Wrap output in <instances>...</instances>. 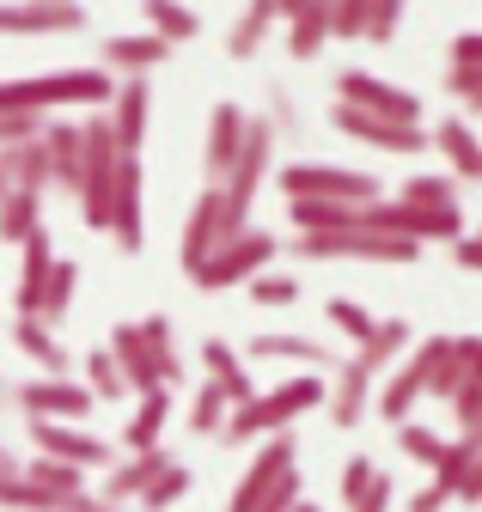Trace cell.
<instances>
[{
    "instance_id": "obj_18",
    "label": "cell",
    "mask_w": 482,
    "mask_h": 512,
    "mask_svg": "<svg viewBox=\"0 0 482 512\" xmlns=\"http://www.w3.org/2000/svg\"><path fill=\"white\" fill-rule=\"evenodd\" d=\"M373 384H379V378H373L367 366H360L354 354H348V360L336 366V384H330V397H324V409H330V421H336L342 433H354L360 421L373 415Z\"/></svg>"
},
{
    "instance_id": "obj_50",
    "label": "cell",
    "mask_w": 482,
    "mask_h": 512,
    "mask_svg": "<svg viewBox=\"0 0 482 512\" xmlns=\"http://www.w3.org/2000/svg\"><path fill=\"white\" fill-rule=\"evenodd\" d=\"M373 476H379V464H373V458H348V464H342V476H336L342 506H348L354 494H367V482H373Z\"/></svg>"
},
{
    "instance_id": "obj_53",
    "label": "cell",
    "mask_w": 482,
    "mask_h": 512,
    "mask_svg": "<svg viewBox=\"0 0 482 512\" xmlns=\"http://www.w3.org/2000/svg\"><path fill=\"white\" fill-rule=\"evenodd\" d=\"M446 506H452V488L434 482V476H428V488H415V494H409V512H446Z\"/></svg>"
},
{
    "instance_id": "obj_51",
    "label": "cell",
    "mask_w": 482,
    "mask_h": 512,
    "mask_svg": "<svg viewBox=\"0 0 482 512\" xmlns=\"http://www.w3.org/2000/svg\"><path fill=\"white\" fill-rule=\"evenodd\" d=\"M391 494H397V482H391V476L379 470V476L367 482V494H354V500H348L342 512H391Z\"/></svg>"
},
{
    "instance_id": "obj_38",
    "label": "cell",
    "mask_w": 482,
    "mask_h": 512,
    "mask_svg": "<svg viewBox=\"0 0 482 512\" xmlns=\"http://www.w3.org/2000/svg\"><path fill=\"white\" fill-rule=\"evenodd\" d=\"M190 488H196V476H190V464H184V458H177L153 488H141V500H135V506H141V512H171L177 500H190Z\"/></svg>"
},
{
    "instance_id": "obj_21",
    "label": "cell",
    "mask_w": 482,
    "mask_h": 512,
    "mask_svg": "<svg viewBox=\"0 0 482 512\" xmlns=\"http://www.w3.org/2000/svg\"><path fill=\"white\" fill-rule=\"evenodd\" d=\"M110 354H116V366H123V384L135 397H147V391H159V366H153V354H147V342H141V324H110V342H104Z\"/></svg>"
},
{
    "instance_id": "obj_19",
    "label": "cell",
    "mask_w": 482,
    "mask_h": 512,
    "mask_svg": "<svg viewBox=\"0 0 482 512\" xmlns=\"http://www.w3.org/2000/svg\"><path fill=\"white\" fill-rule=\"evenodd\" d=\"M171 464H177V458L165 452V445L129 452L123 464H110V470H104V488H98V494H104V500H116V506H135V500H141V488H153Z\"/></svg>"
},
{
    "instance_id": "obj_23",
    "label": "cell",
    "mask_w": 482,
    "mask_h": 512,
    "mask_svg": "<svg viewBox=\"0 0 482 512\" xmlns=\"http://www.w3.org/2000/svg\"><path fill=\"white\" fill-rule=\"evenodd\" d=\"M25 244V269H19V293H13V305H19V317H37L43 311V281H49V263H55V238H49V226H37V232H25L19 238Z\"/></svg>"
},
{
    "instance_id": "obj_43",
    "label": "cell",
    "mask_w": 482,
    "mask_h": 512,
    "mask_svg": "<svg viewBox=\"0 0 482 512\" xmlns=\"http://www.w3.org/2000/svg\"><path fill=\"white\" fill-rule=\"evenodd\" d=\"M397 196L415 202V208H446V202H458V183L440 177V171H421V177H409V183L397 189Z\"/></svg>"
},
{
    "instance_id": "obj_10",
    "label": "cell",
    "mask_w": 482,
    "mask_h": 512,
    "mask_svg": "<svg viewBox=\"0 0 482 512\" xmlns=\"http://www.w3.org/2000/svg\"><path fill=\"white\" fill-rule=\"evenodd\" d=\"M330 122L342 128L348 141L360 147H379V153H428V128L421 122H391V116H373V110H360V104H330Z\"/></svg>"
},
{
    "instance_id": "obj_48",
    "label": "cell",
    "mask_w": 482,
    "mask_h": 512,
    "mask_svg": "<svg viewBox=\"0 0 482 512\" xmlns=\"http://www.w3.org/2000/svg\"><path fill=\"white\" fill-rule=\"evenodd\" d=\"M43 128H49L43 110H0V147H19V141L43 135Z\"/></svg>"
},
{
    "instance_id": "obj_61",
    "label": "cell",
    "mask_w": 482,
    "mask_h": 512,
    "mask_svg": "<svg viewBox=\"0 0 482 512\" xmlns=\"http://www.w3.org/2000/svg\"><path fill=\"white\" fill-rule=\"evenodd\" d=\"M476 238H482V232H476Z\"/></svg>"
},
{
    "instance_id": "obj_13",
    "label": "cell",
    "mask_w": 482,
    "mask_h": 512,
    "mask_svg": "<svg viewBox=\"0 0 482 512\" xmlns=\"http://www.w3.org/2000/svg\"><path fill=\"white\" fill-rule=\"evenodd\" d=\"M0 512H141V506H116L92 488L74 494H43L25 470H0Z\"/></svg>"
},
{
    "instance_id": "obj_16",
    "label": "cell",
    "mask_w": 482,
    "mask_h": 512,
    "mask_svg": "<svg viewBox=\"0 0 482 512\" xmlns=\"http://www.w3.org/2000/svg\"><path fill=\"white\" fill-rule=\"evenodd\" d=\"M31 439H37V452L43 458H62V464H74V470H110L116 458H110V445L104 439H92V433H80L74 421H31Z\"/></svg>"
},
{
    "instance_id": "obj_28",
    "label": "cell",
    "mask_w": 482,
    "mask_h": 512,
    "mask_svg": "<svg viewBox=\"0 0 482 512\" xmlns=\"http://www.w3.org/2000/svg\"><path fill=\"white\" fill-rule=\"evenodd\" d=\"M330 43V0H299L287 13V55L293 61H312Z\"/></svg>"
},
{
    "instance_id": "obj_5",
    "label": "cell",
    "mask_w": 482,
    "mask_h": 512,
    "mask_svg": "<svg viewBox=\"0 0 482 512\" xmlns=\"http://www.w3.org/2000/svg\"><path fill=\"white\" fill-rule=\"evenodd\" d=\"M275 147H281L275 122H269V116H245V141H238V159H232L226 177H220V196H226V220H232V232H245L257 189H263L269 171H275Z\"/></svg>"
},
{
    "instance_id": "obj_35",
    "label": "cell",
    "mask_w": 482,
    "mask_h": 512,
    "mask_svg": "<svg viewBox=\"0 0 482 512\" xmlns=\"http://www.w3.org/2000/svg\"><path fill=\"white\" fill-rule=\"evenodd\" d=\"M141 342H147V354H153V366H159L165 384H184V354H177V336H171V317L165 311L141 317Z\"/></svg>"
},
{
    "instance_id": "obj_55",
    "label": "cell",
    "mask_w": 482,
    "mask_h": 512,
    "mask_svg": "<svg viewBox=\"0 0 482 512\" xmlns=\"http://www.w3.org/2000/svg\"><path fill=\"white\" fill-rule=\"evenodd\" d=\"M458 68H482V31H464V37H452V49H446Z\"/></svg>"
},
{
    "instance_id": "obj_31",
    "label": "cell",
    "mask_w": 482,
    "mask_h": 512,
    "mask_svg": "<svg viewBox=\"0 0 482 512\" xmlns=\"http://www.w3.org/2000/svg\"><path fill=\"white\" fill-rule=\"evenodd\" d=\"M43 226V189H25L13 183L7 196H0V244H19L25 232Z\"/></svg>"
},
{
    "instance_id": "obj_7",
    "label": "cell",
    "mask_w": 482,
    "mask_h": 512,
    "mask_svg": "<svg viewBox=\"0 0 482 512\" xmlns=\"http://www.w3.org/2000/svg\"><path fill=\"white\" fill-rule=\"evenodd\" d=\"M281 196H324V202H379L385 183L373 171H348V165H281L275 171Z\"/></svg>"
},
{
    "instance_id": "obj_34",
    "label": "cell",
    "mask_w": 482,
    "mask_h": 512,
    "mask_svg": "<svg viewBox=\"0 0 482 512\" xmlns=\"http://www.w3.org/2000/svg\"><path fill=\"white\" fill-rule=\"evenodd\" d=\"M13 342H19V354L37 360L43 372H68V348L55 342V330L43 324V317H19V324H13Z\"/></svg>"
},
{
    "instance_id": "obj_46",
    "label": "cell",
    "mask_w": 482,
    "mask_h": 512,
    "mask_svg": "<svg viewBox=\"0 0 482 512\" xmlns=\"http://www.w3.org/2000/svg\"><path fill=\"white\" fill-rule=\"evenodd\" d=\"M324 311H330V324L342 330V342H367V336H373V324H379V317H373L367 305H354V299H330Z\"/></svg>"
},
{
    "instance_id": "obj_2",
    "label": "cell",
    "mask_w": 482,
    "mask_h": 512,
    "mask_svg": "<svg viewBox=\"0 0 482 512\" xmlns=\"http://www.w3.org/2000/svg\"><path fill=\"white\" fill-rule=\"evenodd\" d=\"M116 171H123V147L110 135V116L80 122V177H74V202L86 232H110V202H116Z\"/></svg>"
},
{
    "instance_id": "obj_8",
    "label": "cell",
    "mask_w": 482,
    "mask_h": 512,
    "mask_svg": "<svg viewBox=\"0 0 482 512\" xmlns=\"http://www.w3.org/2000/svg\"><path fill=\"white\" fill-rule=\"evenodd\" d=\"M446 354V336H428V342H415V354L397 366V372H385L379 384H373V415H385L391 427L397 421H409L415 415V403L428 397V372H434V360Z\"/></svg>"
},
{
    "instance_id": "obj_47",
    "label": "cell",
    "mask_w": 482,
    "mask_h": 512,
    "mask_svg": "<svg viewBox=\"0 0 482 512\" xmlns=\"http://www.w3.org/2000/svg\"><path fill=\"white\" fill-rule=\"evenodd\" d=\"M446 98L464 104V116H482V68H446Z\"/></svg>"
},
{
    "instance_id": "obj_20",
    "label": "cell",
    "mask_w": 482,
    "mask_h": 512,
    "mask_svg": "<svg viewBox=\"0 0 482 512\" xmlns=\"http://www.w3.org/2000/svg\"><path fill=\"white\" fill-rule=\"evenodd\" d=\"M428 147H440V153H446L452 183H482V141H476L470 116H440V122L428 128Z\"/></svg>"
},
{
    "instance_id": "obj_42",
    "label": "cell",
    "mask_w": 482,
    "mask_h": 512,
    "mask_svg": "<svg viewBox=\"0 0 482 512\" xmlns=\"http://www.w3.org/2000/svg\"><path fill=\"white\" fill-rule=\"evenodd\" d=\"M397 445H403V458H415V464H428V470H434V464L446 458V445H452V439H440L434 427H421V421H397Z\"/></svg>"
},
{
    "instance_id": "obj_15",
    "label": "cell",
    "mask_w": 482,
    "mask_h": 512,
    "mask_svg": "<svg viewBox=\"0 0 482 512\" xmlns=\"http://www.w3.org/2000/svg\"><path fill=\"white\" fill-rule=\"evenodd\" d=\"M336 98L373 110V116H391V122H421V98L403 92V86H391V80H379V74H367V68L336 74Z\"/></svg>"
},
{
    "instance_id": "obj_22",
    "label": "cell",
    "mask_w": 482,
    "mask_h": 512,
    "mask_svg": "<svg viewBox=\"0 0 482 512\" xmlns=\"http://www.w3.org/2000/svg\"><path fill=\"white\" fill-rule=\"evenodd\" d=\"M165 55H171L165 37H153V31H129V37H104L98 68H110V74H153Z\"/></svg>"
},
{
    "instance_id": "obj_40",
    "label": "cell",
    "mask_w": 482,
    "mask_h": 512,
    "mask_svg": "<svg viewBox=\"0 0 482 512\" xmlns=\"http://www.w3.org/2000/svg\"><path fill=\"white\" fill-rule=\"evenodd\" d=\"M226 415H232V397L220 391V384L208 378L202 391H196V403H190V433H202V439H220V427H226Z\"/></svg>"
},
{
    "instance_id": "obj_12",
    "label": "cell",
    "mask_w": 482,
    "mask_h": 512,
    "mask_svg": "<svg viewBox=\"0 0 482 512\" xmlns=\"http://www.w3.org/2000/svg\"><path fill=\"white\" fill-rule=\"evenodd\" d=\"M110 238L123 256L147 250V171L141 153H123V171H116V202H110Z\"/></svg>"
},
{
    "instance_id": "obj_4",
    "label": "cell",
    "mask_w": 482,
    "mask_h": 512,
    "mask_svg": "<svg viewBox=\"0 0 482 512\" xmlns=\"http://www.w3.org/2000/svg\"><path fill=\"white\" fill-rule=\"evenodd\" d=\"M116 74L110 68H62V74H37V80H0V110H55V104H110Z\"/></svg>"
},
{
    "instance_id": "obj_24",
    "label": "cell",
    "mask_w": 482,
    "mask_h": 512,
    "mask_svg": "<svg viewBox=\"0 0 482 512\" xmlns=\"http://www.w3.org/2000/svg\"><path fill=\"white\" fill-rule=\"evenodd\" d=\"M196 354H202V372H208V378L220 384V391L232 397V409L257 397V384H251V372H245V354H238L232 342H220V336H208V342H202Z\"/></svg>"
},
{
    "instance_id": "obj_36",
    "label": "cell",
    "mask_w": 482,
    "mask_h": 512,
    "mask_svg": "<svg viewBox=\"0 0 482 512\" xmlns=\"http://www.w3.org/2000/svg\"><path fill=\"white\" fill-rule=\"evenodd\" d=\"M141 19H147V31H153V37H165L171 49L196 37V13L184 7V0H141Z\"/></svg>"
},
{
    "instance_id": "obj_27",
    "label": "cell",
    "mask_w": 482,
    "mask_h": 512,
    "mask_svg": "<svg viewBox=\"0 0 482 512\" xmlns=\"http://www.w3.org/2000/svg\"><path fill=\"white\" fill-rule=\"evenodd\" d=\"M275 25H281V7H275V0H245V13H238L232 31H226V55H232V61H251V55L269 43Z\"/></svg>"
},
{
    "instance_id": "obj_32",
    "label": "cell",
    "mask_w": 482,
    "mask_h": 512,
    "mask_svg": "<svg viewBox=\"0 0 482 512\" xmlns=\"http://www.w3.org/2000/svg\"><path fill=\"white\" fill-rule=\"evenodd\" d=\"M43 147H49V183H62L74 196V177H80V122H49L43 128Z\"/></svg>"
},
{
    "instance_id": "obj_6",
    "label": "cell",
    "mask_w": 482,
    "mask_h": 512,
    "mask_svg": "<svg viewBox=\"0 0 482 512\" xmlns=\"http://www.w3.org/2000/svg\"><path fill=\"white\" fill-rule=\"evenodd\" d=\"M275 256H281V238L263 232V226H245V232H232L190 281H196V293H232V287H245L257 269H269Z\"/></svg>"
},
{
    "instance_id": "obj_17",
    "label": "cell",
    "mask_w": 482,
    "mask_h": 512,
    "mask_svg": "<svg viewBox=\"0 0 482 512\" xmlns=\"http://www.w3.org/2000/svg\"><path fill=\"white\" fill-rule=\"evenodd\" d=\"M104 116H110V135H116V147H123V153H141V147H147V116H153L147 74H123V80H116V92H110Z\"/></svg>"
},
{
    "instance_id": "obj_57",
    "label": "cell",
    "mask_w": 482,
    "mask_h": 512,
    "mask_svg": "<svg viewBox=\"0 0 482 512\" xmlns=\"http://www.w3.org/2000/svg\"><path fill=\"white\" fill-rule=\"evenodd\" d=\"M13 189V147H0V196Z\"/></svg>"
},
{
    "instance_id": "obj_44",
    "label": "cell",
    "mask_w": 482,
    "mask_h": 512,
    "mask_svg": "<svg viewBox=\"0 0 482 512\" xmlns=\"http://www.w3.org/2000/svg\"><path fill=\"white\" fill-rule=\"evenodd\" d=\"M86 384H92V397H98V403L129 391V384H123V366H116L110 348H92V354H86Z\"/></svg>"
},
{
    "instance_id": "obj_11",
    "label": "cell",
    "mask_w": 482,
    "mask_h": 512,
    "mask_svg": "<svg viewBox=\"0 0 482 512\" xmlns=\"http://www.w3.org/2000/svg\"><path fill=\"white\" fill-rule=\"evenodd\" d=\"M299 464V439L293 433H269V439H257V452H251V464H245V476L232 482V500H226V512H257V500L287 476Z\"/></svg>"
},
{
    "instance_id": "obj_26",
    "label": "cell",
    "mask_w": 482,
    "mask_h": 512,
    "mask_svg": "<svg viewBox=\"0 0 482 512\" xmlns=\"http://www.w3.org/2000/svg\"><path fill=\"white\" fill-rule=\"evenodd\" d=\"M409 342H415L409 317H379V324H373V336H367V342H354V360L367 366L373 378H385V372L403 360V348H409Z\"/></svg>"
},
{
    "instance_id": "obj_45",
    "label": "cell",
    "mask_w": 482,
    "mask_h": 512,
    "mask_svg": "<svg viewBox=\"0 0 482 512\" xmlns=\"http://www.w3.org/2000/svg\"><path fill=\"white\" fill-rule=\"evenodd\" d=\"M367 19H373V0H330V37L360 43L367 37Z\"/></svg>"
},
{
    "instance_id": "obj_1",
    "label": "cell",
    "mask_w": 482,
    "mask_h": 512,
    "mask_svg": "<svg viewBox=\"0 0 482 512\" xmlns=\"http://www.w3.org/2000/svg\"><path fill=\"white\" fill-rule=\"evenodd\" d=\"M324 397H330V384H324L318 372L281 378V384H269V391H257L251 403H238V409L226 415L220 439H226V445H257V439H269V433H287L299 415L324 409Z\"/></svg>"
},
{
    "instance_id": "obj_37",
    "label": "cell",
    "mask_w": 482,
    "mask_h": 512,
    "mask_svg": "<svg viewBox=\"0 0 482 512\" xmlns=\"http://www.w3.org/2000/svg\"><path fill=\"white\" fill-rule=\"evenodd\" d=\"M74 287H80V263H68V256H55V263H49V281H43V311H37L49 330L68 317V305H74Z\"/></svg>"
},
{
    "instance_id": "obj_25",
    "label": "cell",
    "mask_w": 482,
    "mask_h": 512,
    "mask_svg": "<svg viewBox=\"0 0 482 512\" xmlns=\"http://www.w3.org/2000/svg\"><path fill=\"white\" fill-rule=\"evenodd\" d=\"M238 141H245V110H238V104H214V116H208V147H202L208 183L226 177V165L238 159Z\"/></svg>"
},
{
    "instance_id": "obj_41",
    "label": "cell",
    "mask_w": 482,
    "mask_h": 512,
    "mask_svg": "<svg viewBox=\"0 0 482 512\" xmlns=\"http://www.w3.org/2000/svg\"><path fill=\"white\" fill-rule=\"evenodd\" d=\"M19 470H25L43 494H74V488H86V470H74V464H62V458H43V452H37L31 464H19Z\"/></svg>"
},
{
    "instance_id": "obj_58",
    "label": "cell",
    "mask_w": 482,
    "mask_h": 512,
    "mask_svg": "<svg viewBox=\"0 0 482 512\" xmlns=\"http://www.w3.org/2000/svg\"><path fill=\"white\" fill-rule=\"evenodd\" d=\"M293 512H324V506H318V500H306V494H299V500H293Z\"/></svg>"
},
{
    "instance_id": "obj_9",
    "label": "cell",
    "mask_w": 482,
    "mask_h": 512,
    "mask_svg": "<svg viewBox=\"0 0 482 512\" xmlns=\"http://www.w3.org/2000/svg\"><path fill=\"white\" fill-rule=\"evenodd\" d=\"M13 403L25 409V421H80L92 415V384H74L68 372H43V378H25L13 384Z\"/></svg>"
},
{
    "instance_id": "obj_54",
    "label": "cell",
    "mask_w": 482,
    "mask_h": 512,
    "mask_svg": "<svg viewBox=\"0 0 482 512\" xmlns=\"http://www.w3.org/2000/svg\"><path fill=\"white\" fill-rule=\"evenodd\" d=\"M269 122H275V135H281V141L299 135V110H287V92H281V86L269 92Z\"/></svg>"
},
{
    "instance_id": "obj_33",
    "label": "cell",
    "mask_w": 482,
    "mask_h": 512,
    "mask_svg": "<svg viewBox=\"0 0 482 512\" xmlns=\"http://www.w3.org/2000/svg\"><path fill=\"white\" fill-rule=\"evenodd\" d=\"M251 354H257V360H293V366H306V372L336 366V354H330L324 342H312V336H257Z\"/></svg>"
},
{
    "instance_id": "obj_39",
    "label": "cell",
    "mask_w": 482,
    "mask_h": 512,
    "mask_svg": "<svg viewBox=\"0 0 482 512\" xmlns=\"http://www.w3.org/2000/svg\"><path fill=\"white\" fill-rule=\"evenodd\" d=\"M245 293L257 299V305H269V311H281V305H299V275L293 269H257L251 281H245Z\"/></svg>"
},
{
    "instance_id": "obj_49",
    "label": "cell",
    "mask_w": 482,
    "mask_h": 512,
    "mask_svg": "<svg viewBox=\"0 0 482 512\" xmlns=\"http://www.w3.org/2000/svg\"><path fill=\"white\" fill-rule=\"evenodd\" d=\"M403 13H409V0H373V19H367V37H360V43H391Z\"/></svg>"
},
{
    "instance_id": "obj_56",
    "label": "cell",
    "mask_w": 482,
    "mask_h": 512,
    "mask_svg": "<svg viewBox=\"0 0 482 512\" xmlns=\"http://www.w3.org/2000/svg\"><path fill=\"white\" fill-rule=\"evenodd\" d=\"M452 263L470 269V275H482V238H452Z\"/></svg>"
},
{
    "instance_id": "obj_29",
    "label": "cell",
    "mask_w": 482,
    "mask_h": 512,
    "mask_svg": "<svg viewBox=\"0 0 482 512\" xmlns=\"http://www.w3.org/2000/svg\"><path fill=\"white\" fill-rule=\"evenodd\" d=\"M287 220H293V232H336V226H360V208L324 202V196H287Z\"/></svg>"
},
{
    "instance_id": "obj_3",
    "label": "cell",
    "mask_w": 482,
    "mask_h": 512,
    "mask_svg": "<svg viewBox=\"0 0 482 512\" xmlns=\"http://www.w3.org/2000/svg\"><path fill=\"white\" fill-rule=\"evenodd\" d=\"M299 263H415L421 244L397 238V232H373V226H336V232H299L287 244Z\"/></svg>"
},
{
    "instance_id": "obj_60",
    "label": "cell",
    "mask_w": 482,
    "mask_h": 512,
    "mask_svg": "<svg viewBox=\"0 0 482 512\" xmlns=\"http://www.w3.org/2000/svg\"><path fill=\"white\" fill-rule=\"evenodd\" d=\"M275 7H281V19H287V13H293V7H299V0H275Z\"/></svg>"
},
{
    "instance_id": "obj_52",
    "label": "cell",
    "mask_w": 482,
    "mask_h": 512,
    "mask_svg": "<svg viewBox=\"0 0 482 512\" xmlns=\"http://www.w3.org/2000/svg\"><path fill=\"white\" fill-rule=\"evenodd\" d=\"M299 488H306V476H299V464H293V470H287V476H281V482H275V488H269L263 500H257V512H293Z\"/></svg>"
},
{
    "instance_id": "obj_14",
    "label": "cell",
    "mask_w": 482,
    "mask_h": 512,
    "mask_svg": "<svg viewBox=\"0 0 482 512\" xmlns=\"http://www.w3.org/2000/svg\"><path fill=\"white\" fill-rule=\"evenodd\" d=\"M232 238V220H226V196H220V183H208L202 196H196V208H190V220H184V238H177V269L184 275H196L208 256L220 250Z\"/></svg>"
},
{
    "instance_id": "obj_30",
    "label": "cell",
    "mask_w": 482,
    "mask_h": 512,
    "mask_svg": "<svg viewBox=\"0 0 482 512\" xmlns=\"http://www.w3.org/2000/svg\"><path fill=\"white\" fill-rule=\"evenodd\" d=\"M165 421H171V384H159V391L141 397V409H135L129 427H123V445H129V452H147V445L165 439Z\"/></svg>"
},
{
    "instance_id": "obj_59",
    "label": "cell",
    "mask_w": 482,
    "mask_h": 512,
    "mask_svg": "<svg viewBox=\"0 0 482 512\" xmlns=\"http://www.w3.org/2000/svg\"><path fill=\"white\" fill-rule=\"evenodd\" d=\"M0 470H19V458L7 452V445H0Z\"/></svg>"
}]
</instances>
